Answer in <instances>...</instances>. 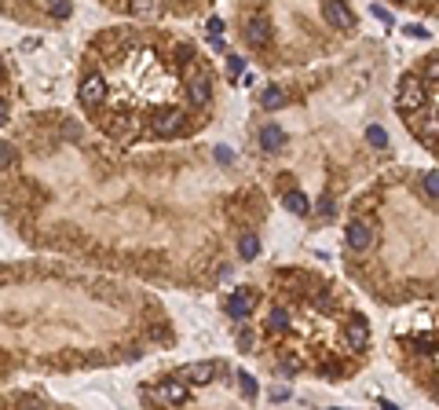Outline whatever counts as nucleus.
<instances>
[{
	"label": "nucleus",
	"mask_w": 439,
	"mask_h": 410,
	"mask_svg": "<svg viewBox=\"0 0 439 410\" xmlns=\"http://www.w3.org/2000/svg\"><path fill=\"white\" fill-rule=\"evenodd\" d=\"M395 107L403 110V114H414V110L424 107V84L418 81L414 73L403 77V88H399V96H395Z\"/></svg>",
	"instance_id": "1"
},
{
	"label": "nucleus",
	"mask_w": 439,
	"mask_h": 410,
	"mask_svg": "<svg viewBox=\"0 0 439 410\" xmlns=\"http://www.w3.org/2000/svg\"><path fill=\"white\" fill-rule=\"evenodd\" d=\"M183 73H187V96H190V102H195V107H205V102H209V96H213L209 77H205V73L195 66V62H190Z\"/></svg>",
	"instance_id": "2"
},
{
	"label": "nucleus",
	"mask_w": 439,
	"mask_h": 410,
	"mask_svg": "<svg viewBox=\"0 0 439 410\" xmlns=\"http://www.w3.org/2000/svg\"><path fill=\"white\" fill-rule=\"evenodd\" d=\"M322 15H326L330 26H337V30H352L355 26V15L344 0H322Z\"/></svg>",
	"instance_id": "3"
},
{
	"label": "nucleus",
	"mask_w": 439,
	"mask_h": 410,
	"mask_svg": "<svg viewBox=\"0 0 439 410\" xmlns=\"http://www.w3.org/2000/svg\"><path fill=\"white\" fill-rule=\"evenodd\" d=\"M107 92H110V88H107V77H102V73H88L81 81V102H84V107H99V102L107 99Z\"/></svg>",
	"instance_id": "4"
},
{
	"label": "nucleus",
	"mask_w": 439,
	"mask_h": 410,
	"mask_svg": "<svg viewBox=\"0 0 439 410\" xmlns=\"http://www.w3.org/2000/svg\"><path fill=\"white\" fill-rule=\"evenodd\" d=\"M253 308H256V293L253 289H235L227 297V315L231 319H249Z\"/></svg>",
	"instance_id": "5"
},
{
	"label": "nucleus",
	"mask_w": 439,
	"mask_h": 410,
	"mask_svg": "<svg viewBox=\"0 0 439 410\" xmlns=\"http://www.w3.org/2000/svg\"><path fill=\"white\" fill-rule=\"evenodd\" d=\"M348 246L359 249V253H366L373 246V227L366 220H352V224H348Z\"/></svg>",
	"instance_id": "6"
},
{
	"label": "nucleus",
	"mask_w": 439,
	"mask_h": 410,
	"mask_svg": "<svg viewBox=\"0 0 439 410\" xmlns=\"http://www.w3.org/2000/svg\"><path fill=\"white\" fill-rule=\"evenodd\" d=\"M245 41H249V48H267L271 44V22L264 15L249 19V26H245Z\"/></svg>",
	"instance_id": "7"
},
{
	"label": "nucleus",
	"mask_w": 439,
	"mask_h": 410,
	"mask_svg": "<svg viewBox=\"0 0 439 410\" xmlns=\"http://www.w3.org/2000/svg\"><path fill=\"white\" fill-rule=\"evenodd\" d=\"M179 128H183V110H176V107L161 110L158 118H154V132L158 136H176Z\"/></svg>",
	"instance_id": "8"
},
{
	"label": "nucleus",
	"mask_w": 439,
	"mask_h": 410,
	"mask_svg": "<svg viewBox=\"0 0 439 410\" xmlns=\"http://www.w3.org/2000/svg\"><path fill=\"white\" fill-rule=\"evenodd\" d=\"M216 374H220V366L209 363V359H205V363H190V366L183 370V377H187L190 384H209Z\"/></svg>",
	"instance_id": "9"
},
{
	"label": "nucleus",
	"mask_w": 439,
	"mask_h": 410,
	"mask_svg": "<svg viewBox=\"0 0 439 410\" xmlns=\"http://www.w3.org/2000/svg\"><path fill=\"white\" fill-rule=\"evenodd\" d=\"M348 344H352L355 352H363L366 344H370V326H366V319H352V323H348Z\"/></svg>",
	"instance_id": "10"
},
{
	"label": "nucleus",
	"mask_w": 439,
	"mask_h": 410,
	"mask_svg": "<svg viewBox=\"0 0 439 410\" xmlns=\"http://www.w3.org/2000/svg\"><path fill=\"white\" fill-rule=\"evenodd\" d=\"M158 395H161V403L179 407V403H187V384L183 381H169V384H161V389H158Z\"/></svg>",
	"instance_id": "11"
},
{
	"label": "nucleus",
	"mask_w": 439,
	"mask_h": 410,
	"mask_svg": "<svg viewBox=\"0 0 439 410\" xmlns=\"http://www.w3.org/2000/svg\"><path fill=\"white\" fill-rule=\"evenodd\" d=\"M128 15H136V19H154V15H161V0H128Z\"/></svg>",
	"instance_id": "12"
},
{
	"label": "nucleus",
	"mask_w": 439,
	"mask_h": 410,
	"mask_svg": "<svg viewBox=\"0 0 439 410\" xmlns=\"http://www.w3.org/2000/svg\"><path fill=\"white\" fill-rule=\"evenodd\" d=\"M110 132L118 136V139H136V136H139V125H136V118H128V114H121L118 121H110Z\"/></svg>",
	"instance_id": "13"
},
{
	"label": "nucleus",
	"mask_w": 439,
	"mask_h": 410,
	"mask_svg": "<svg viewBox=\"0 0 439 410\" xmlns=\"http://www.w3.org/2000/svg\"><path fill=\"white\" fill-rule=\"evenodd\" d=\"M282 143H286V132H282L278 125H264L260 128V147L264 150H278Z\"/></svg>",
	"instance_id": "14"
},
{
	"label": "nucleus",
	"mask_w": 439,
	"mask_h": 410,
	"mask_svg": "<svg viewBox=\"0 0 439 410\" xmlns=\"http://www.w3.org/2000/svg\"><path fill=\"white\" fill-rule=\"evenodd\" d=\"M286 209L293 216H307V213H312V202H307V195H301V190H289V195H286Z\"/></svg>",
	"instance_id": "15"
},
{
	"label": "nucleus",
	"mask_w": 439,
	"mask_h": 410,
	"mask_svg": "<svg viewBox=\"0 0 439 410\" xmlns=\"http://www.w3.org/2000/svg\"><path fill=\"white\" fill-rule=\"evenodd\" d=\"M267 330H271V333L289 330V315H286V308H271V315H267Z\"/></svg>",
	"instance_id": "16"
},
{
	"label": "nucleus",
	"mask_w": 439,
	"mask_h": 410,
	"mask_svg": "<svg viewBox=\"0 0 439 410\" xmlns=\"http://www.w3.org/2000/svg\"><path fill=\"white\" fill-rule=\"evenodd\" d=\"M366 143H370L373 150H384V147H388V132H384L381 125H370V128H366Z\"/></svg>",
	"instance_id": "17"
},
{
	"label": "nucleus",
	"mask_w": 439,
	"mask_h": 410,
	"mask_svg": "<svg viewBox=\"0 0 439 410\" xmlns=\"http://www.w3.org/2000/svg\"><path fill=\"white\" fill-rule=\"evenodd\" d=\"M238 253L245 256V260H253V256L260 253V238H256L253 231H249V235H242V242H238Z\"/></svg>",
	"instance_id": "18"
},
{
	"label": "nucleus",
	"mask_w": 439,
	"mask_h": 410,
	"mask_svg": "<svg viewBox=\"0 0 439 410\" xmlns=\"http://www.w3.org/2000/svg\"><path fill=\"white\" fill-rule=\"evenodd\" d=\"M286 107V92L282 88H267L264 92V110H282Z\"/></svg>",
	"instance_id": "19"
},
{
	"label": "nucleus",
	"mask_w": 439,
	"mask_h": 410,
	"mask_svg": "<svg viewBox=\"0 0 439 410\" xmlns=\"http://www.w3.org/2000/svg\"><path fill=\"white\" fill-rule=\"evenodd\" d=\"M414 128H418V136H424V139H439V114H429L424 125H414Z\"/></svg>",
	"instance_id": "20"
},
{
	"label": "nucleus",
	"mask_w": 439,
	"mask_h": 410,
	"mask_svg": "<svg viewBox=\"0 0 439 410\" xmlns=\"http://www.w3.org/2000/svg\"><path fill=\"white\" fill-rule=\"evenodd\" d=\"M51 19H70L73 15V0H48Z\"/></svg>",
	"instance_id": "21"
},
{
	"label": "nucleus",
	"mask_w": 439,
	"mask_h": 410,
	"mask_svg": "<svg viewBox=\"0 0 439 410\" xmlns=\"http://www.w3.org/2000/svg\"><path fill=\"white\" fill-rule=\"evenodd\" d=\"M11 165H15V150H11L8 143H0V172L11 169Z\"/></svg>",
	"instance_id": "22"
},
{
	"label": "nucleus",
	"mask_w": 439,
	"mask_h": 410,
	"mask_svg": "<svg viewBox=\"0 0 439 410\" xmlns=\"http://www.w3.org/2000/svg\"><path fill=\"white\" fill-rule=\"evenodd\" d=\"M424 195L439 198V172H424Z\"/></svg>",
	"instance_id": "23"
},
{
	"label": "nucleus",
	"mask_w": 439,
	"mask_h": 410,
	"mask_svg": "<svg viewBox=\"0 0 439 410\" xmlns=\"http://www.w3.org/2000/svg\"><path fill=\"white\" fill-rule=\"evenodd\" d=\"M238 377H242V395H245V400H253V395L260 392V389H256V381L249 374H238Z\"/></svg>",
	"instance_id": "24"
},
{
	"label": "nucleus",
	"mask_w": 439,
	"mask_h": 410,
	"mask_svg": "<svg viewBox=\"0 0 439 410\" xmlns=\"http://www.w3.org/2000/svg\"><path fill=\"white\" fill-rule=\"evenodd\" d=\"M209 37H213V41L224 37V19H209Z\"/></svg>",
	"instance_id": "25"
},
{
	"label": "nucleus",
	"mask_w": 439,
	"mask_h": 410,
	"mask_svg": "<svg viewBox=\"0 0 439 410\" xmlns=\"http://www.w3.org/2000/svg\"><path fill=\"white\" fill-rule=\"evenodd\" d=\"M424 81H439V59H432L429 66H424Z\"/></svg>",
	"instance_id": "26"
},
{
	"label": "nucleus",
	"mask_w": 439,
	"mask_h": 410,
	"mask_svg": "<svg viewBox=\"0 0 439 410\" xmlns=\"http://www.w3.org/2000/svg\"><path fill=\"white\" fill-rule=\"evenodd\" d=\"M271 400H275V403L289 400V389H286V384H275V389H271Z\"/></svg>",
	"instance_id": "27"
},
{
	"label": "nucleus",
	"mask_w": 439,
	"mask_h": 410,
	"mask_svg": "<svg viewBox=\"0 0 439 410\" xmlns=\"http://www.w3.org/2000/svg\"><path fill=\"white\" fill-rule=\"evenodd\" d=\"M406 33H410V37H429V30H424V26H406Z\"/></svg>",
	"instance_id": "28"
},
{
	"label": "nucleus",
	"mask_w": 439,
	"mask_h": 410,
	"mask_svg": "<svg viewBox=\"0 0 439 410\" xmlns=\"http://www.w3.org/2000/svg\"><path fill=\"white\" fill-rule=\"evenodd\" d=\"M4 121H8V102L0 99V125H4Z\"/></svg>",
	"instance_id": "29"
},
{
	"label": "nucleus",
	"mask_w": 439,
	"mask_h": 410,
	"mask_svg": "<svg viewBox=\"0 0 439 410\" xmlns=\"http://www.w3.org/2000/svg\"><path fill=\"white\" fill-rule=\"evenodd\" d=\"M395 4H406V0H395Z\"/></svg>",
	"instance_id": "30"
},
{
	"label": "nucleus",
	"mask_w": 439,
	"mask_h": 410,
	"mask_svg": "<svg viewBox=\"0 0 439 410\" xmlns=\"http://www.w3.org/2000/svg\"><path fill=\"white\" fill-rule=\"evenodd\" d=\"M0 77H4V66H0Z\"/></svg>",
	"instance_id": "31"
}]
</instances>
